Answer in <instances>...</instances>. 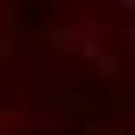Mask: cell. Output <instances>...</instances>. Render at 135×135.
I'll return each mask as SVG.
<instances>
[{"instance_id": "6da1fadb", "label": "cell", "mask_w": 135, "mask_h": 135, "mask_svg": "<svg viewBox=\"0 0 135 135\" xmlns=\"http://www.w3.org/2000/svg\"><path fill=\"white\" fill-rule=\"evenodd\" d=\"M0 135H135V0H0Z\"/></svg>"}]
</instances>
